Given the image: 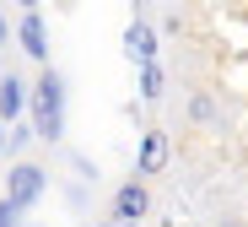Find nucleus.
Instances as JSON below:
<instances>
[{
    "label": "nucleus",
    "mask_w": 248,
    "mask_h": 227,
    "mask_svg": "<svg viewBox=\"0 0 248 227\" xmlns=\"http://www.w3.org/2000/svg\"><path fill=\"white\" fill-rule=\"evenodd\" d=\"M32 119H38V135L44 141H60V130H65V81L49 65L32 81Z\"/></svg>",
    "instance_id": "nucleus-1"
},
{
    "label": "nucleus",
    "mask_w": 248,
    "mask_h": 227,
    "mask_svg": "<svg viewBox=\"0 0 248 227\" xmlns=\"http://www.w3.org/2000/svg\"><path fill=\"white\" fill-rule=\"evenodd\" d=\"M146 211H151V184L146 178H124L108 200V227H135V222H146Z\"/></svg>",
    "instance_id": "nucleus-2"
},
{
    "label": "nucleus",
    "mask_w": 248,
    "mask_h": 227,
    "mask_svg": "<svg viewBox=\"0 0 248 227\" xmlns=\"http://www.w3.org/2000/svg\"><path fill=\"white\" fill-rule=\"evenodd\" d=\"M44 190H49V173L38 168V162H16V168L6 173V195H0V200H11L16 211H32Z\"/></svg>",
    "instance_id": "nucleus-3"
},
{
    "label": "nucleus",
    "mask_w": 248,
    "mask_h": 227,
    "mask_svg": "<svg viewBox=\"0 0 248 227\" xmlns=\"http://www.w3.org/2000/svg\"><path fill=\"white\" fill-rule=\"evenodd\" d=\"M162 168H168V130H146L140 135V157H135V178L151 184Z\"/></svg>",
    "instance_id": "nucleus-4"
},
{
    "label": "nucleus",
    "mask_w": 248,
    "mask_h": 227,
    "mask_svg": "<svg viewBox=\"0 0 248 227\" xmlns=\"http://www.w3.org/2000/svg\"><path fill=\"white\" fill-rule=\"evenodd\" d=\"M16 38H22V49H27L32 60H49V38H44V17H38V11H27V17H22Z\"/></svg>",
    "instance_id": "nucleus-5"
},
{
    "label": "nucleus",
    "mask_w": 248,
    "mask_h": 227,
    "mask_svg": "<svg viewBox=\"0 0 248 227\" xmlns=\"http://www.w3.org/2000/svg\"><path fill=\"white\" fill-rule=\"evenodd\" d=\"M124 54L151 65V54H156V33H151L146 22H130V27H124Z\"/></svg>",
    "instance_id": "nucleus-6"
},
{
    "label": "nucleus",
    "mask_w": 248,
    "mask_h": 227,
    "mask_svg": "<svg viewBox=\"0 0 248 227\" xmlns=\"http://www.w3.org/2000/svg\"><path fill=\"white\" fill-rule=\"evenodd\" d=\"M22 92H27V87L6 70V81H0V119H16L22 114Z\"/></svg>",
    "instance_id": "nucleus-7"
},
{
    "label": "nucleus",
    "mask_w": 248,
    "mask_h": 227,
    "mask_svg": "<svg viewBox=\"0 0 248 227\" xmlns=\"http://www.w3.org/2000/svg\"><path fill=\"white\" fill-rule=\"evenodd\" d=\"M216 114H221V108H216L211 92H194V98H189V119H194V124H216Z\"/></svg>",
    "instance_id": "nucleus-8"
},
{
    "label": "nucleus",
    "mask_w": 248,
    "mask_h": 227,
    "mask_svg": "<svg viewBox=\"0 0 248 227\" xmlns=\"http://www.w3.org/2000/svg\"><path fill=\"white\" fill-rule=\"evenodd\" d=\"M140 98H162V70L156 65H146V76H140Z\"/></svg>",
    "instance_id": "nucleus-9"
},
{
    "label": "nucleus",
    "mask_w": 248,
    "mask_h": 227,
    "mask_svg": "<svg viewBox=\"0 0 248 227\" xmlns=\"http://www.w3.org/2000/svg\"><path fill=\"white\" fill-rule=\"evenodd\" d=\"M16 216H22V211H16L11 200H0V227H16Z\"/></svg>",
    "instance_id": "nucleus-10"
},
{
    "label": "nucleus",
    "mask_w": 248,
    "mask_h": 227,
    "mask_svg": "<svg viewBox=\"0 0 248 227\" xmlns=\"http://www.w3.org/2000/svg\"><path fill=\"white\" fill-rule=\"evenodd\" d=\"M6 38H11V22H6V17H0V49H6Z\"/></svg>",
    "instance_id": "nucleus-11"
},
{
    "label": "nucleus",
    "mask_w": 248,
    "mask_h": 227,
    "mask_svg": "<svg viewBox=\"0 0 248 227\" xmlns=\"http://www.w3.org/2000/svg\"><path fill=\"white\" fill-rule=\"evenodd\" d=\"M216 227H243V216H221V222H216Z\"/></svg>",
    "instance_id": "nucleus-12"
},
{
    "label": "nucleus",
    "mask_w": 248,
    "mask_h": 227,
    "mask_svg": "<svg viewBox=\"0 0 248 227\" xmlns=\"http://www.w3.org/2000/svg\"><path fill=\"white\" fill-rule=\"evenodd\" d=\"M0 152H6V130H0Z\"/></svg>",
    "instance_id": "nucleus-13"
},
{
    "label": "nucleus",
    "mask_w": 248,
    "mask_h": 227,
    "mask_svg": "<svg viewBox=\"0 0 248 227\" xmlns=\"http://www.w3.org/2000/svg\"><path fill=\"white\" fill-rule=\"evenodd\" d=\"M0 70H6V54H0Z\"/></svg>",
    "instance_id": "nucleus-14"
}]
</instances>
